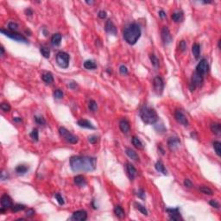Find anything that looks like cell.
Here are the masks:
<instances>
[{
	"mask_svg": "<svg viewBox=\"0 0 221 221\" xmlns=\"http://www.w3.org/2000/svg\"><path fill=\"white\" fill-rule=\"evenodd\" d=\"M70 168L74 172H91L96 169V159L89 156H73L70 159Z\"/></svg>",
	"mask_w": 221,
	"mask_h": 221,
	"instance_id": "1",
	"label": "cell"
},
{
	"mask_svg": "<svg viewBox=\"0 0 221 221\" xmlns=\"http://www.w3.org/2000/svg\"><path fill=\"white\" fill-rule=\"evenodd\" d=\"M141 37V29L137 23H131L125 28L123 31V39L130 45L137 43Z\"/></svg>",
	"mask_w": 221,
	"mask_h": 221,
	"instance_id": "2",
	"label": "cell"
},
{
	"mask_svg": "<svg viewBox=\"0 0 221 221\" xmlns=\"http://www.w3.org/2000/svg\"><path fill=\"white\" fill-rule=\"evenodd\" d=\"M140 117L143 122L147 124H153L158 120V115L155 109L147 105H143L142 106L140 110Z\"/></svg>",
	"mask_w": 221,
	"mask_h": 221,
	"instance_id": "3",
	"label": "cell"
},
{
	"mask_svg": "<svg viewBox=\"0 0 221 221\" xmlns=\"http://www.w3.org/2000/svg\"><path fill=\"white\" fill-rule=\"evenodd\" d=\"M69 54L66 52H59L56 55V63L61 68H68L69 66Z\"/></svg>",
	"mask_w": 221,
	"mask_h": 221,
	"instance_id": "4",
	"label": "cell"
},
{
	"mask_svg": "<svg viewBox=\"0 0 221 221\" xmlns=\"http://www.w3.org/2000/svg\"><path fill=\"white\" fill-rule=\"evenodd\" d=\"M59 133H60V135L64 138L68 143H72V144H75V143H78V141H79V139H78V137H76V136H74V135H73L71 132H69L66 128H64V127H60V129H59Z\"/></svg>",
	"mask_w": 221,
	"mask_h": 221,
	"instance_id": "5",
	"label": "cell"
},
{
	"mask_svg": "<svg viewBox=\"0 0 221 221\" xmlns=\"http://www.w3.org/2000/svg\"><path fill=\"white\" fill-rule=\"evenodd\" d=\"M1 33L5 35L6 37H10L12 40H15L18 42H23V43H28V40L22 35H20L19 33L17 32H12V31H9V30H5V29H1Z\"/></svg>",
	"mask_w": 221,
	"mask_h": 221,
	"instance_id": "6",
	"label": "cell"
},
{
	"mask_svg": "<svg viewBox=\"0 0 221 221\" xmlns=\"http://www.w3.org/2000/svg\"><path fill=\"white\" fill-rule=\"evenodd\" d=\"M153 86H154L155 92L158 94V95H161L163 92V88H164V82H163V79L159 76L155 77L153 80Z\"/></svg>",
	"mask_w": 221,
	"mask_h": 221,
	"instance_id": "7",
	"label": "cell"
},
{
	"mask_svg": "<svg viewBox=\"0 0 221 221\" xmlns=\"http://www.w3.org/2000/svg\"><path fill=\"white\" fill-rule=\"evenodd\" d=\"M208 68H209V66H208V63H207V60L206 59H202L199 63L198 65L196 66V70H195V73L203 76L205 74L207 73L208 71Z\"/></svg>",
	"mask_w": 221,
	"mask_h": 221,
	"instance_id": "8",
	"label": "cell"
},
{
	"mask_svg": "<svg viewBox=\"0 0 221 221\" xmlns=\"http://www.w3.org/2000/svg\"><path fill=\"white\" fill-rule=\"evenodd\" d=\"M203 83V76L194 73L192 75V80H191V85H190V90L194 91V89L198 86H200Z\"/></svg>",
	"mask_w": 221,
	"mask_h": 221,
	"instance_id": "9",
	"label": "cell"
},
{
	"mask_svg": "<svg viewBox=\"0 0 221 221\" xmlns=\"http://www.w3.org/2000/svg\"><path fill=\"white\" fill-rule=\"evenodd\" d=\"M175 117L176 119V121L182 124L183 126H187L188 125V120L186 118V117L185 116V114L181 111V110H176L175 112Z\"/></svg>",
	"mask_w": 221,
	"mask_h": 221,
	"instance_id": "10",
	"label": "cell"
},
{
	"mask_svg": "<svg viewBox=\"0 0 221 221\" xmlns=\"http://www.w3.org/2000/svg\"><path fill=\"white\" fill-rule=\"evenodd\" d=\"M162 39L163 41V42L168 45L169 43H171L173 38H172V36L170 34V31L169 29H168V27H163V29H162Z\"/></svg>",
	"mask_w": 221,
	"mask_h": 221,
	"instance_id": "11",
	"label": "cell"
},
{
	"mask_svg": "<svg viewBox=\"0 0 221 221\" xmlns=\"http://www.w3.org/2000/svg\"><path fill=\"white\" fill-rule=\"evenodd\" d=\"M87 218V212L84 210H79L73 213L72 219L78 221H85Z\"/></svg>",
	"mask_w": 221,
	"mask_h": 221,
	"instance_id": "12",
	"label": "cell"
},
{
	"mask_svg": "<svg viewBox=\"0 0 221 221\" xmlns=\"http://www.w3.org/2000/svg\"><path fill=\"white\" fill-rule=\"evenodd\" d=\"M1 206L4 209H8L12 207V200L8 194H4L1 197Z\"/></svg>",
	"mask_w": 221,
	"mask_h": 221,
	"instance_id": "13",
	"label": "cell"
},
{
	"mask_svg": "<svg viewBox=\"0 0 221 221\" xmlns=\"http://www.w3.org/2000/svg\"><path fill=\"white\" fill-rule=\"evenodd\" d=\"M119 129L124 134L129 133V131H131V126H130V123L128 122V120H126L124 118L121 119L119 121Z\"/></svg>",
	"mask_w": 221,
	"mask_h": 221,
	"instance_id": "14",
	"label": "cell"
},
{
	"mask_svg": "<svg viewBox=\"0 0 221 221\" xmlns=\"http://www.w3.org/2000/svg\"><path fill=\"white\" fill-rule=\"evenodd\" d=\"M126 170H127V173H128V175L130 177V179L132 181L137 175V169H135V167L131 164V163H127V165H126Z\"/></svg>",
	"mask_w": 221,
	"mask_h": 221,
	"instance_id": "15",
	"label": "cell"
},
{
	"mask_svg": "<svg viewBox=\"0 0 221 221\" xmlns=\"http://www.w3.org/2000/svg\"><path fill=\"white\" fill-rule=\"evenodd\" d=\"M106 32L109 33V34L116 35V33H117V29H116L114 23L111 20H108L106 22Z\"/></svg>",
	"mask_w": 221,
	"mask_h": 221,
	"instance_id": "16",
	"label": "cell"
},
{
	"mask_svg": "<svg viewBox=\"0 0 221 221\" xmlns=\"http://www.w3.org/2000/svg\"><path fill=\"white\" fill-rule=\"evenodd\" d=\"M78 125L80 126V127H83V128H86V129H91V130H95V127L92 124L91 122H89L88 120H86V119H80L77 122Z\"/></svg>",
	"mask_w": 221,
	"mask_h": 221,
	"instance_id": "17",
	"label": "cell"
},
{
	"mask_svg": "<svg viewBox=\"0 0 221 221\" xmlns=\"http://www.w3.org/2000/svg\"><path fill=\"white\" fill-rule=\"evenodd\" d=\"M180 144H181V141H180L177 137H171V138L168 141L169 148L171 150H173V149L178 148Z\"/></svg>",
	"mask_w": 221,
	"mask_h": 221,
	"instance_id": "18",
	"label": "cell"
},
{
	"mask_svg": "<svg viewBox=\"0 0 221 221\" xmlns=\"http://www.w3.org/2000/svg\"><path fill=\"white\" fill-rule=\"evenodd\" d=\"M74 183L80 187H83L86 185V180L83 175H77L74 177Z\"/></svg>",
	"mask_w": 221,
	"mask_h": 221,
	"instance_id": "19",
	"label": "cell"
},
{
	"mask_svg": "<svg viewBox=\"0 0 221 221\" xmlns=\"http://www.w3.org/2000/svg\"><path fill=\"white\" fill-rule=\"evenodd\" d=\"M125 153H126V155H127L131 159H132V160H134V161H139V156H138V155H137V153L135 151V150H133V149H130V148H127L126 149V150H125Z\"/></svg>",
	"mask_w": 221,
	"mask_h": 221,
	"instance_id": "20",
	"label": "cell"
},
{
	"mask_svg": "<svg viewBox=\"0 0 221 221\" xmlns=\"http://www.w3.org/2000/svg\"><path fill=\"white\" fill-rule=\"evenodd\" d=\"M211 131L215 135L219 136L221 134V124L218 123H212L211 124Z\"/></svg>",
	"mask_w": 221,
	"mask_h": 221,
	"instance_id": "21",
	"label": "cell"
},
{
	"mask_svg": "<svg viewBox=\"0 0 221 221\" xmlns=\"http://www.w3.org/2000/svg\"><path fill=\"white\" fill-rule=\"evenodd\" d=\"M61 42V35L59 33H56L54 35H53L52 38H51V43L53 46H59Z\"/></svg>",
	"mask_w": 221,
	"mask_h": 221,
	"instance_id": "22",
	"label": "cell"
},
{
	"mask_svg": "<svg viewBox=\"0 0 221 221\" xmlns=\"http://www.w3.org/2000/svg\"><path fill=\"white\" fill-rule=\"evenodd\" d=\"M84 68L86 69H88V70H93V69H95L97 68V65L93 60H87L84 62Z\"/></svg>",
	"mask_w": 221,
	"mask_h": 221,
	"instance_id": "23",
	"label": "cell"
},
{
	"mask_svg": "<svg viewBox=\"0 0 221 221\" xmlns=\"http://www.w3.org/2000/svg\"><path fill=\"white\" fill-rule=\"evenodd\" d=\"M42 80L47 84H51L54 82V77L51 73H45L42 75Z\"/></svg>",
	"mask_w": 221,
	"mask_h": 221,
	"instance_id": "24",
	"label": "cell"
},
{
	"mask_svg": "<svg viewBox=\"0 0 221 221\" xmlns=\"http://www.w3.org/2000/svg\"><path fill=\"white\" fill-rule=\"evenodd\" d=\"M155 169H156L157 171L160 172V173H163V175H166V174H167V170H166V169H165V166L163 165V163L161 161H158V162L155 163Z\"/></svg>",
	"mask_w": 221,
	"mask_h": 221,
	"instance_id": "25",
	"label": "cell"
},
{
	"mask_svg": "<svg viewBox=\"0 0 221 221\" xmlns=\"http://www.w3.org/2000/svg\"><path fill=\"white\" fill-rule=\"evenodd\" d=\"M114 213H115L116 216H117V218H124V216H125L124 211H123V209L120 206H115V208H114Z\"/></svg>",
	"mask_w": 221,
	"mask_h": 221,
	"instance_id": "26",
	"label": "cell"
},
{
	"mask_svg": "<svg viewBox=\"0 0 221 221\" xmlns=\"http://www.w3.org/2000/svg\"><path fill=\"white\" fill-rule=\"evenodd\" d=\"M184 17H183V13L181 11H177V12H175L173 13L172 15V19L173 21H175V23H179V22H181L183 20Z\"/></svg>",
	"mask_w": 221,
	"mask_h": 221,
	"instance_id": "27",
	"label": "cell"
},
{
	"mask_svg": "<svg viewBox=\"0 0 221 221\" xmlns=\"http://www.w3.org/2000/svg\"><path fill=\"white\" fill-rule=\"evenodd\" d=\"M192 53L194 55V57L196 59L199 58L200 54V46L198 43H194L192 47Z\"/></svg>",
	"mask_w": 221,
	"mask_h": 221,
	"instance_id": "28",
	"label": "cell"
},
{
	"mask_svg": "<svg viewBox=\"0 0 221 221\" xmlns=\"http://www.w3.org/2000/svg\"><path fill=\"white\" fill-rule=\"evenodd\" d=\"M29 170V168L26 166V165H18L17 168H16V172L18 174V175H24L27 173V171Z\"/></svg>",
	"mask_w": 221,
	"mask_h": 221,
	"instance_id": "29",
	"label": "cell"
},
{
	"mask_svg": "<svg viewBox=\"0 0 221 221\" xmlns=\"http://www.w3.org/2000/svg\"><path fill=\"white\" fill-rule=\"evenodd\" d=\"M132 144L134 145V147H136L138 149H143V143L140 141V139L137 137H132Z\"/></svg>",
	"mask_w": 221,
	"mask_h": 221,
	"instance_id": "30",
	"label": "cell"
},
{
	"mask_svg": "<svg viewBox=\"0 0 221 221\" xmlns=\"http://www.w3.org/2000/svg\"><path fill=\"white\" fill-rule=\"evenodd\" d=\"M149 58H150V61H151V64L153 65V67L155 68H159V60L157 59V57L155 54H150Z\"/></svg>",
	"mask_w": 221,
	"mask_h": 221,
	"instance_id": "31",
	"label": "cell"
},
{
	"mask_svg": "<svg viewBox=\"0 0 221 221\" xmlns=\"http://www.w3.org/2000/svg\"><path fill=\"white\" fill-rule=\"evenodd\" d=\"M40 52L42 54V55L45 58H49L50 56V50L48 48L45 47V46H42L40 48Z\"/></svg>",
	"mask_w": 221,
	"mask_h": 221,
	"instance_id": "32",
	"label": "cell"
},
{
	"mask_svg": "<svg viewBox=\"0 0 221 221\" xmlns=\"http://www.w3.org/2000/svg\"><path fill=\"white\" fill-rule=\"evenodd\" d=\"M213 149L215 150V153L217 154L218 156L221 155V143L218 141H215L213 143Z\"/></svg>",
	"mask_w": 221,
	"mask_h": 221,
	"instance_id": "33",
	"label": "cell"
},
{
	"mask_svg": "<svg viewBox=\"0 0 221 221\" xmlns=\"http://www.w3.org/2000/svg\"><path fill=\"white\" fill-rule=\"evenodd\" d=\"M134 206H136V208H137L138 211H140L143 215H145V216H147V215H148V211H147V209H146L143 205H141L140 203L136 202V203H134Z\"/></svg>",
	"mask_w": 221,
	"mask_h": 221,
	"instance_id": "34",
	"label": "cell"
},
{
	"mask_svg": "<svg viewBox=\"0 0 221 221\" xmlns=\"http://www.w3.org/2000/svg\"><path fill=\"white\" fill-rule=\"evenodd\" d=\"M200 191L205 194H207V195H212L213 194V192L212 191V189H210L209 187L207 186H200Z\"/></svg>",
	"mask_w": 221,
	"mask_h": 221,
	"instance_id": "35",
	"label": "cell"
},
{
	"mask_svg": "<svg viewBox=\"0 0 221 221\" xmlns=\"http://www.w3.org/2000/svg\"><path fill=\"white\" fill-rule=\"evenodd\" d=\"M25 206L24 205H22V204H16L14 206H12L11 207V211L13 212H20V211H23L25 209Z\"/></svg>",
	"mask_w": 221,
	"mask_h": 221,
	"instance_id": "36",
	"label": "cell"
},
{
	"mask_svg": "<svg viewBox=\"0 0 221 221\" xmlns=\"http://www.w3.org/2000/svg\"><path fill=\"white\" fill-rule=\"evenodd\" d=\"M88 107L92 111H96L98 110V105L96 103V101H94L92 100H91L88 103Z\"/></svg>",
	"mask_w": 221,
	"mask_h": 221,
	"instance_id": "37",
	"label": "cell"
},
{
	"mask_svg": "<svg viewBox=\"0 0 221 221\" xmlns=\"http://www.w3.org/2000/svg\"><path fill=\"white\" fill-rule=\"evenodd\" d=\"M8 27H9V29H10V30L11 31H12V32H16V31L18 29V24L17 23H15V22H11V23H9V24H8Z\"/></svg>",
	"mask_w": 221,
	"mask_h": 221,
	"instance_id": "38",
	"label": "cell"
},
{
	"mask_svg": "<svg viewBox=\"0 0 221 221\" xmlns=\"http://www.w3.org/2000/svg\"><path fill=\"white\" fill-rule=\"evenodd\" d=\"M30 137L32 138L34 141H38V138H39V133H38V131L37 129H34L32 131H31L30 133Z\"/></svg>",
	"mask_w": 221,
	"mask_h": 221,
	"instance_id": "39",
	"label": "cell"
},
{
	"mask_svg": "<svg viewBox=\"0 0 221 221\" xmlns=\"http://www.w3.org/2000/svg\"><path fill=\"white\" fill-rule=\"evenodd\" d=\"M54 97L56 99V100H60L62 99L63 97V92L60 90V89H57L54 92Z\"/></svg>",
	"mask_w": 221,
	"mask_h": 221,
	"instance_id": "40",
	"label": "cell"
},
{
	"mask_svg": "<svg viewBox=\"0 0 221 221\" xmlns=\"http://www.w3.org/2000/svg\"><path fill=\"white\" fill-rule=\"evenodd\" d=\"M35 120H36L37 123L39 124V125H44L46 123V121H45V119L42 117L37 116V117H35Z\"/></svg>",
	"mask_w": 221,
	"mask_h": 221,
	"instance_id": "41",
	"label": "cell"
},
{
	"mask_svg": "<svg viewBox=\"0 0 221 221\" xmlns=\"http://www.w3.org/2000/svg\"><path fill=\"white\" fill-rule=\"evenodd\" d=\"M119 72H120V74H121L122 75L128 74V69H127V68H126L124 65H122V66L119 67Z\"/></svg>",
	"mask_w": 221,
	"mask_h": 221,
	"instance_id": "42",
	"label": "cell"
},
{
	"mask_svg": "<svg viewBox=\"0 0 221 221\" xmlns=\"http://www.w3.org/2000/svg\"><path fill=\"white\" fill-rule=\"evenodd\" d=\"M0 107H1L2 111H10V110H11V106L8 103H2Z\"/></svg>",
	"mask_w": 221,
	"mask_h": 221,
	"instance_id": "43",
	"label": "cell"
},
{
	"mask_svg": "<svg viewBox=\"0 0 221 221\" xmlns=\"http://www.w3.org/2000/svg\"><path fill=\"white\" fill-rule=\"evenodd\" d=\"M54 198L56 199V200L58 201V203H59L60 205H63V204H64V200H63L62 196H61L60 194H56L54 195Z\"/></svg>",
	"mask_w": 221,
	"mask_h": 221,
	"instance_id": "44",
	"label": "cell"
},
{
	"mask_svg": "<svg viewBox=\"0 0 221 221\" xmlns=\"http://www.w3.org/2000/svg\"><path fill=\"white\" fill-rule=\"evenodd\" d=\"M179 48L181 52H184L186 48V42L185 41H181L180 42V44H179Z\"/></svg>",
	"mask_w": 221,
	"mask_h": 221,
	"instance_id": "45",
	"label": "cell"
},
{
	"mask_svg": "<svg viewBox=\"0 0 221 221\" xmlns=\"http://www.w3.org/2000/svg\"><path fill=\"white\" fill-rule=\"evenodd\" d=\"M184 186H185L186 187H187V188H191V187L193 186V183H192V181H191L190 180L186 179V180L184 181Z\"/></svg>",
	"mask_w": 221,
	"mask_h": 221,
	"instance_id": "46",
	"label": "cell"
},
{
	"mask_svg": "<svg viewBox=\"0 0 221 221\" xmlns=\"http://www.w3.org/2000/svg\"><path fill=\"white\" fill-rule=\"evenodd\" d=\"M88 140L91 143H96L98 142V137L97 136H91L88 137Z\"/></svg>",
	"mask_w": 221,
	"mask_h": 221,
	"instance_id": "47",
	"label": "cell"
},
{
	"mask_svg": "<svg viewBox=\"0 0 221 221\" xmlns=\"http://www.w3.org/2000/svg\"><path fill=\"white\" fill-rule=\"evenodd\" d=\"M209 204L212 206V207H215V208H219V204L216 201V200H210V202H209Z\"/></svg>",
	"mask_w": 221,
	"mask_h": 221,
	"instance_id": "48",
	"label": "cell"
},
{
	"mask_svg": "<svg viewBox=\"0 0 221 221\" xmlns=\"http://www.w3.org/2000/svg\"><path fill=\"white\" fill-rule=\"evenodd\" d=\"M98 16H99V17H100V18L104 19V18H106V11H100L99 12Z\"/></svg>",
	"mask_w": 221,
	"mask_h": 221,
	"instance_id": "49",
	"label": "cell"
},
{
	"mask_svg": "<svg viewBox=\"0 0 221 221\" xmlns=\"http://www.w3.org/2000/svg\"><path fill=\"white\" fill-rule=\"evenodd\" d=\"M144 191L143 190V189H139L138 192H137V196L141 199H144Z\"/></svg>",
	"mask_w": 221,
	"mask_h": 221,
	"instance_id": "50",
	"label": "cell"
},
{
	"mask_svg": "<svg viewBox=\"0 0 221 221\" xmlns=\"http://www.w3.org/2000/svg\"><path fill=\"white\" fill-rule=\"evenodd\" d=\"M35 214V211L33 209H28V211L26 212V215L28 217H32Z\"/></svg>",
	"mask_w": 221,
	"mask_h": 221,
	"instance_id": "51",
	"label": "cell"
},
{
	"mask_svg": "<svg viewBox=\"0 0 221 221\" xmlns=\"http://www.w3.org/2000/svg\"><path fill=\"white\" fill-rule=\"evenodd\" d=\"M159 16H160L162 18H164V17H166V13H165L163 11H159Z\"/></svg>",
	"mask_w": 221,
	"mask_h": 221,
	"instance_id": "52",
	"label": "cell"
},
{
	"mask_svg": "<svg viewBox=\"0 0 221 221\" xmlns=\"http://www.w3.org/2000/svg\"><path fill=\"white\" fill-rule=\"evenodd\" d=\"M25 12H26V13H29V15H32V14H33V11H31L30 9H28V10H26V11H25Z\"/></svg>",
	"mask_w": 221,
	"mask_h": 221,
	"instance_id": "53",
	"label": "cell"
},
{
	"mask_svg": "<svg viewBox=\"0 0 221 221\" xmlns=\"http://www.w3.org/2000/svg\"><path fill=\"white\" fill-rule=\"evenodd\" d=\"M0 49H1V55L3 56V55H4V54H5V48H4V47H3V46H1V48H0Z\"/></svg>",
	"mask_w": 221,
	"mask_h": 221,
	"instance_id": "54",
	"label": "cell"
},
{
	"mask_svg": "<svg viewBox=\"0 0 221 221\" xmlns=\"http://www.w3.org/2000/svg\"><path fill=\"white\" fill-rule=\"evenodd\" d=\"M14 121L15 122H22V119L20 117H14Z\"/></svg>",
	"mask_w": 221,
	"mask_h": 221,
	"instance_id": "55",
	"label": "cell"
},
{
	"mask_svg": "<svg viewBox=\"0 0 221 221\" xmlns=\"http://www.w3.org/2000/svg\"><path fill=\"white\" fill-rule=\"evenodd\" d=\"M86 4H88V5H92V4H93V2H88V1H86Z\"/></svg>",
	"mask_w": 221,
	"mask_h": 221,
	"instance_id": "56",
	"label": "cell"
}]
</instances>
